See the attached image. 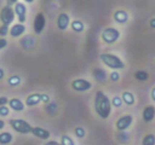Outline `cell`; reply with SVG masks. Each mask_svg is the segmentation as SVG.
Here are the masks:
<instances>
[{
	"label": "cell",
	"mask_w": 155,
	"mask_h": 145,
	"mask_svg": "<svg viewBox=\"0 0 155 145\" xmlns=\"http://www.w3.org/2000/svg\"><path fill=\"white\" fill-rule=\"evenodd\" d=\"M142 145H155V134H147L142 140Z\"/></svg>",
	"instance_id": "cell-23"
},
{
	"label": "cell",
	"mask_w": 155,
	"mask_h": 145,
	"mask_svg": "<svg viewBox=\"0 0 155 145\" xmlns=\"http://www.w3.org/2000/svg\"><path fill=\"white\" fill-rule=\"evenodd\" d=\"M17 4V1L16 0H6V6H12V5H16Z\"/></svg>",
	"instance_id": "cell-37"
},
{
	"label": "cell",
	"mask_w": 155,
	"mask_h": 145,
	"mask_svg": "<svg viewBox=\"0 0 155 145\" xmlns=\"http://www.w3.org/2000/svg\"><path fill=\"white\" fill-rule=\"evenodd\" d=\"M109 79H110V81H113V82H117V81L120 80V74H119L117 71H111L110 75H109Z\"/></svg>",
	"instance_id": "cell-30"
},
{
	"label": "cell",
	"mask_w": 155,
	"mask_h": 145,
	"mask_svg": "<svg viewBox=\"0 0 155 145\" xmlns=\"http://www.w3.org/2000/svg\"><path fill=\"white\" fill-rule=\"evenodd\" d=\"M8 102H10V100H8L6 97H4V95L0 97V106H5L6 104H8Z\"/></svg>",
	"instance_id": "cell-33"
},
{
	"label": "cell",
	"mask_w": 155,
	"mask_h": 145,
	"mask_svg": "<svg viewBox=\"0 0 155 145\" xmlns=\"http://www.w3.org/2000/svg\"><path fill=\"white\" fill-rule=\"evenodd\" d=\"M114 21L116 23H120V24L128 22V13L124 10H116L114 12Z\"/></svg>",
	"instance_id": "cell-15"
},
{
	"label": "cell",
	"mask_w": 155,
	"mask_h": 145,
	"mask_svg": "<svg viewBox=\"0 0 155 145\" xmlns=\"http://www.w3.org/2000/svg\"><path fill=\"white\" fill-rule=\"evenodd\" d=\"M149 25H150V28H151V29H155V17L150 19V22H149Z\"/></svg>",
	"instance_id": "cell-38"
},
{
	"label": "cell",
	"mask_w": 155,
	"mask_h": 145,
	"mask_svg": "<svg viewBox=\"0 0 155 145\" xmlns=\"http://www.w3.org/2000/svg\"><path fill=\"white\" fill-rule=\"evenodd\" d=\"M13 8H15V13H16V16L18 18V23L23 24L25 22V17H27V7H25V5L23 2H18L17 1V4L15 5Z\"/></svg>",
	"instance_id": "cell-9"
},
{
	"label": "cell",
	"mask_w": 155,
	"mask_h": 145,
	"mask_svg": "<svg viewBox=\"0 0 155 145\" xmlns=\"http://www.w3.org/2000/svg\"><path fill=\"white\" fill-rule=\"evenodd\" d=\"M121 97H122V100H124V103H125L126 105H133L134 102H136L134 94H133L132 92H130V91H125Z\"/></svg>",
	"instance_id": "cell-18"
},
{
	"label": "cell",
	"mask_w": 155,
	"mask_h": 145,
	"mask_svg": "<svg viewBox=\"0 0 155 145\" xmlns=\"http://www.w3.org/2000/svg\"><path fill=\"white\" fill-rule=\"evenodd\" d=\"M150 97H151V99L155 102V87L151 89V92H150Z\"/></svg>",
	"instance_id": "cell-39"
},
{
	"label": "cell",
	"mask_w": 155,
	"mask_h": 145,
	"mask_svg": "<svg viewBox=\"0 0 155 145\" xmlns=\"http://www.w3.org/2000/svg\"><path fill=\"white\" fill-rule=\"evenodd\" d=\"M13 137L10 132H1L0 133V144L1 145H6V144H10L12 141Z\"/></svg>",
	"instance_id": "cell-20"
},
{
	"label": "cell",
	"mask_w": 155,
	"mask_h": 145,
	"mask_svg": "<svg viewBox=\"0 0 155 145\" xmlns=\"http://www.w3.org/2000/svg\"><path fill=\"white\" fill-rule=\"evenodd\" d=\"M41 102L45 103V104H48L50 103V97L47 94H41Z\"/></svg>",
	"instance_id": "cell-34"
},
{
	"label": "cell",
	"mask_w": 155,
	"mask_h": 145,
	"mask_svg": "<svg viewBox=\"0 0 155 145\" xmlns=\"http://www.w3.org/2000/svg\"><path fill=\"white\" fill-rule=\"evenodd\" d=\"M4 127H5V121L1 118V120H0V129H2Z\"/></svg>",
	"instance_id": "cell-41"
},
{
	"label": "cell",
	"mask_w": 155,
	"mask_h": 145,
	"mask_svg": "<svg viewBox=\"0 0 155 145\" xmlns=\"http://www.w3.org/2000/svg\"><path fill=\"white\" fill-rule=\"evenodd\" d=\"M74 133H75V135H76L78 138H80V139L86 135V132H85V129H84L82 127H76V128L74 129Z\"/></svg>",
	"instance_id": "cell-29"
},
{
	"label": "cell",
	"mask_w": 155,
	"mask_h": 145,
	"mask_svg": "<svg viewBox=\"0 0 155 145\" xmlns=\"http://www.w3.org/2000/svg\"><path fill=\"white\" fill-rule=\"evenodd\" d=\"M102 40L108 44V45H111L114 42H116L119 39H120V31L116 29V28H113V27H109V28H105L103 31H102Z\"/></svg>",
	"instance_id": "cell-4"
},
{
	"label": "cell",
	"mask_w": 155,
	"mask_h": 145,
	"mask_svg": "<svg viewBox=\"0 0 155 145\" xmlns=\"http://www.w3.org/2000/svg\"><path fill=\"white\" fill-rule=\"evenodd\" d=\"M70 27H71V29H73L75 33H82V31L85 30V24H84V22L80 21V19H74V21L71 22Z\"/></svg>",
	"instance_id": "cell-19"
},
{
	"label": "cell",
	"mask_w": 155,
	"mask_h": 145,
	"mask_svg": "<svg viewBox=\"0 0 155 145\" xmlns=\"http://www.w3.org/2000/svg\"><path fill=\"white\" fill-rule=\"evenodd\" d=\"M21 81H22V79H21L19 76H17V75H13V76L8 77V80H7L8 85H10V86H12V87H15V86L19 85V83H21Z\"/></svg>",
	"instance_id": "cell-25"
},
{
	"label": "cell",
	"mask_w": 155,
	"mask_h": 145,
	"mask_svg": "<svg viewBox=\"0 0 155 145\" xmlns=\"http://www.w3.org/2000/svg\"><path fill=\"white\" fill-rule=\"evenodd\" d=\"M134 77H136V80L143 82V81H148L149 80V74L145 70H137L134 72Z\"/></svg>",
	"instance_id": "cell-21"
},
{
	"label": "cell",
	"mask_w": 155,
	"mask_h": 145,
	"mask_svg": "<svg viewBox=\"0 0 155 145\" xmlns=\"http://www.w3.org/2000/svg\"><path fill=\"white\" fill-rule=\"evenodd\" d=\"M19 44L24 50H31L35 46V39H34L33 35H25L21 39Z\"/></svg>",
	"instance_id": "cell-13"
},
{
	"label": "cell",
	"mask_w": 155,
	"mask_h": 145,
	"mask_svg": "<svg viewBox=\"0 0 155 145\" xmlns=\"http://www.w3.org/2000/svg\"><path fill=\"white\" fill-rule=\"evenodd\" d=\"M6 45H7V41H6L4 37H1V39H0V50H4V48L6 47Z\"/></svg>",
	"instance_id": "cell-35"
},
{
	"label": "cell",
	"mask_w": 155,
	"mask_h": 145,
	"mask_svg": "<svg viewBox=\"0 0 155 145\" xmlns=\"http://www.w3.org/2000/svg\"><path fill=\"white\" fill-rule=\"evenodd\" d=\"M111 100L102 92L97 91L94 94V111L101 118H108L111 112Z\"/></svg>",
	"instance_id": "cell-1"
},
{
	"label": "cell",
	"mask_w": 155,
	"mask_h": 145,
	"mask_svg": "<svg viewBox=\"0 0 155 145\" xmlns=\"http://www.w3.org/2000/svg\"><path fill=\"white\" fill-rule=\"evenodd\" d=\"M25 31V25L24 24H21V23H17V24H13L11 28H10V35L12 37H19L24 34Z\"/></svg>",
	"instance_id": "cell-12"
},
{
	"label": "cell",
	"mask_w": 155,
	"mask_h": 145,
	"mask_svg": "<svg viewBox=\"0 0 155 145\" xmlns=\"http://www.w3.org/2000/svg\"><path fill=\"white\" fill-rule=\"evenodd\" d=\"M122 103H124L122 97L115 95V97H113V99H111V105H113V106H115V108H121Z\"/></svg>",
	"instance_id": "cell-26"
},
{
	"label": "cell",
	"mask_w": 155,
	"mask_h": 145,
	"mask_svg": "<svg viewBox=\"0 0 155 145\" xmlns=\"http://www.w3.org/2000/svg\"><path fill=\"white\" fill-rule=\"evenodd\" d=\"M57 109H58V106H57V104H56V103H48V104H47V106H46L47 112H48V114H51V115H54V114H56V111H57Z\"/></svg>",
	"instance_id": "cell-28"
},
{
	"label": "cell",
	"mask_w": 155,
	"mask_h": 145,
	"mask_svg": "<svg viewBox=\"0 0 155 145\" xmlns=\"http://www.w3.org/2000/svg\"><path fill=\"white\" fill-rule=\"evenodd\" d=\"M132 122H133V117L131 115H124V116H121L116 121V124L115 126H116V129L119 132H126L131 127Z\"/></svg>",
	"instance_id": "cell-7"
},
{
	"label": "cell",
	"mask_w": 155,
	"mask_h": 145,
	"mask_svg": "<svg viewBox=\"0 0 155 145\" xmlns=\"http://www.w3.org/2000/svg\"><path fill=\"white\" fill-rule=\"evenodd\" d=\"M4 77H5V71L2 68H0V80H2Z\"/></svg>",
	"instance_id": "cell-40"
},
{
	"label": "cell",
	"mask_w": 155,
	"mask_h": 145,
	"mask_svg": "<svg viewBox=\"0 0 155 145\" xmlns=\"http://www.w3.org/2000/svg\"><path fill=\"white\" fill-rule=\"evenodd\" d=\"M10 114V108L8 106H0V116L1 117H5V116H7Z\"/></svg>",
	"instance_id": "cell-32"
},
{
	"label": "cell",
	"mask_w": 155,
	"mask_h": 145,
	"mask_svg": "<svg viewBox=\"0 0 155 145\" xmlns=\"http://www.w3.org/2000/svg\"><path fill=\"white\" fill-rule=\"evenodd\" d=\"M41 102V94L40 93H33L27 97L25 99V105L27 106H34Z\"/></svg>",
	"instance_id": "cell-17"
},
{
	"label": "cell",
	"mask_w": 155,
	"mask_h": 145,
	"mask_svg": "<svg viewBox=\"0 0 155 145\" xmlns=\"http://www.w3.org/2000/svg\"><path fill=\"white\" fill-rule=\"evenodd\" d=\"M31 134L34 137L39 138V139H42V140H48V138L51 135L48 130H46V129H44L41 127H33L31 128Z\"/></svg>",
	"instance_id": "cell-11"
},
{
	"label": "cell",
	"mask_w": 155,
	"mask_h": 145,
	"mask_svg": "<svg viewBox=\"0 0 155 145\" xmlns=\"http://www.w3.org/2000/svg\"><path fill=\"white\" fill-rule=\"evenodd\" d=\"M61 144H62V145H75L74 140H73L69 135H62V138H61Z\"/></svg>",
	"instance_id": "cell-27"
},
{
	"label": "cell",
	"mask_w": 155,
	"mask_h": 145,
	"mask_svg": "<svg viewBox=\"0 0 155 145\" xmlns=\"http://www.w3.org/2000/svg\"><path fill=\"white\" fill-rule=\"evenodd\" d=\"M16 13H15V8L10 7V6H4L0 11V22L2 25H7L10 27V24L15 21Z\"/></svg>",
	"instance_id": "cell-5"
},
{
	"label": "cell",
	"mask_w": 155,
	"mask_h": 145,
	"mask_svg": "<svg viewBox=\"0 0 155 145\" xmlns=\"http://www.w3.org/2000/svg\"><path fill=\"white\" fill-rule=\"evenodd\" d=\"M70 24H71V22H70L69 14H67L64 12L58 14V17H57V28L59 30H65Z\"/></svg>",
	"instance_id": "cell-10"
},
{
	"label": "cell",
	"mask_w": 155,
	"mask_h": 145,
	"mask_svg": "<svg viewBox=\"0 0 155 145\" xmlns=\"http://www.w3.org/2000/svg\"><path fill=\"white\" fill-rule=\"evenodd\" d=\"M116 139H117L120 143L125 144V143H127V141L130 140V135H128L127 132H119V133L116 134Z\"/></svg>",
	"instance_id": "cell-24"
},
{
	"label": "cell",
	"mask_w": 155,
	"mask_h": 145,
	"mask_svg": "<svg viewBox=\"0 0 155 145\" xmlns=\"http://www.w3.org/2000/svg\"><path fill=\"white\" fill-rule=\"evenodd\" d=\"M8 105H10V108L12 109V110H15V111H23L24 110V103L21 100V99H18V98H12V99H10V102H8Z\"/></svg>",
	"instance_id": "cell-16"
},
{
	"label": "cell",
	"mask_w": 155,
	"mask_h": 145,
	"mask_svg": "<svg viewBox=\"0 0 155 145\" xmlns=\"http://www.w3.org/2000/svg\"><path fill=\"white\" fill-rule=\"evenodd\" d=\"M8 33H10V28H8L7 25H2V24H1V27H0V36L4 37V36H6Z\"/></svg>",
	"instance_id": "cell-31"
},
{
	"label": "cell",
	"mask_w": 155,
	"mask_h": 145,
	"mask_svg": "<svg viewBox=\"0 0 155 145\" xmlns=\"http://www.w3.org/2000/svg\"><path fill=\"white\" fill-rule=\"evenodd\" d=\"M142 116H143V120L145 122H150L154 120L155 117V106L153 105H148L143 109V112H142Z\"/></svg>",
	"instance_id": "cell-14"
},
{
	"label": "cell",
	"mask_w": 155,
	"mask_h": 145,
	"mask_svg": "<svg viewBox=\"0 0 155 145\" xmlns=\"http://www.w3.org/2000/svg\"><path fill=\"white\" fill-rule=\"evenodd\" d=\"M71 88L76 92H86L92 88V83L86 79H76L70 83Z\"/></svg>",
	"instance_id": "cell-6"
},
{
	"label": "cell",
	"mask_w": 155,
	"mask_h": 145,
	"mask_svg": "<svg viewBox=\"0 0 155 145\" xmlns=\"http://www.w3.org/2000/svg\"><path fill=\"white\" fill-rule=\"evenodd\" d=\"M99 58H101L102 63L107 68L111 69L113 71H117V70L125 68V63L116 54H113V53H102L99 56Z\"/></svg>",
	"instance_id": "cell-2"
},
{
	"label": "cell",
	"mask_w": 155,
	"mask_h": 145,
	"mask_svg": "<svg viewBox=\"0 0 155 145\" xmlns=\"http://www.w3.org/2000/svg\"><path fill=\"white\" fill-rule=\"evenodd\" d=\"M10 126L17 132V133H21V134H28V133H31V124L24 120H21V118H12L10 120Z\"/></svg>",
	"instance_id": "cell-3"
},
{
	"label": "cell",
	"mask_w": 155,
	"mask_h": 145,
	"mask_svg": "<svg viewBox=\"0 0 155 145\" xmlns=\"http://www.w3.org/2000/svg\"><path fill=\"white\" fill-rule=\"evenodd\" d=\"M45 145H62L61 143H58V141H56V140H48Z\"/></svg>",
	"instance_id": "cell-36"
},
{
	"label": "cell",
	"mask_w": 155,
	"mask_h": 145,
	"mask_svg": "<svg viewBox=\"0 0 155 145\" xmlns=\"http://www.w3.org/2000/svg\"><path fill=\"white\" fill-rule=\"evenodd\" d=\"M46 25V17L42 12L36 13L35 18H34V31L35 34H41L45 29Z\"/></svg>",
	"instance_id": "cell-8"
},
{
	"label": "cell",
	"mask_w": 155,
	"mask_h": 145,
	"mask_svg": "<svg viewBox=\"0 0 155 145\" xmlns=\"http://www.w3.org/2000/svg\"><path fill=\"white\" fill-rule=\"evenodd\" d=\"M93 76L98 81H105L107 80V72L103 69H94L93 70Z\"/></svg>",
	"instance_id": "cell-22"
}]
</instances>
